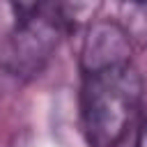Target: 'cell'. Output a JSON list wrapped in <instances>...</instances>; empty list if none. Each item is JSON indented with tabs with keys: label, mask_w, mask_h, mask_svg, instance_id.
Listing matches in <instances>:
<instances>
[{
	"label": "cell",
	"mask_w": 147,
	"mask_h": 147,
	"mask_svg": "<svg viewBox=\"0 0 147 147\" xmlns=\"http://www.w3.org/2000/svg\"><path fill=\"white\" fill-rule=\"evenodd\" d=\"M142 76L129 62L83 76L80 124L90 147H117L138 117Z\"/></svg>",
	"instance_id": "1"
},
{
	"label": "cell",
	"mask_w": 147,
	"mask_h": 147,
	"mask_svg": "<svg viewBox=\"0 0 147 147\" xmlns=\"http://www.w3.org/2000/svg\"><path fill=\"white\" fill-rule=\"evenodd\" d=\"M131 62V41L115 21H96L90 25L83 48H80V69L94 74L101 69L119 67Z\"/></svg>",
	"instance_id": "3"
},
{
	"label": "cell",
	"mask_w": 147,
	"mask_h": 147,
	"mask_svg": "<svg viewBox=\"0 0 147 147\" xmlns=\"http://www.w3.org/2000/svg\"><path fill=\"white\" fill-rule=\"evenodd\" d=\"M133 147H147V119L142 122L140 131H138V138H136V145Z\"/></svg>",
	"instance_id": "5"
},
{
	"label": "cell",
	"mask_w": 147,
	"mask_h": 147,
	"mask_svg": "<svg viewBox=\"0 0 147 147\" xmlns=\"http://www.w3.org/2000/svg\"><path fill=\"white\" fill-rule=\"evenodd\" d=\"M11 11L16 25L5 44L2 67L16 78H34L57 51L71 18L64 5L51 2H18Z\"/></svg>",
	"instance_id": "2"
},
{
	"label": "cell",
	"mask_w": 147,
	"mask_h": 147,
	"mask_svg": "<svg viewBox=\"0 0 147 147\" xmlns=\"http://www.w3.org/2000/svg\"><path fill=\"white\" fill-rule=\"evenodd\" d=\"M117 25L131 44L147 48V2H126L119 7Z\"/></svg>",
	"instance_id": "4"
}]
</instances>
